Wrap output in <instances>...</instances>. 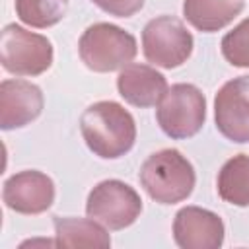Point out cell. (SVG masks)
<instances>
[{
    "instance_id": "obj_5",
    "label": "cell",
    "mask_w": 249,
    "mask_h": 249,
    "mask_svg": "<svg viewBox=\"0 0 249 249\" xmlns=\"http://www.w3.org/2000/svg\"><path fill=\"white\" fill-rule=\"evenodd\" d=\"M156 119L173 140L195 136L206 121L204 93L193 84H173L158 103Z\"/></svg>"
},
{
    "instance_id": "obj_1",
    "label": "cell",
    "mask_w": 249,
    "mask_h": 249,
    "mask_svg": "<svg viewBox=\"0 0 249 249\" xmlns=\"http://www.w3.org/2000/svg\"><path fill=\"white\" fill-rule=\"evenodd\" d=\"M80 132L95 156L117 160L134 146L136 123L121 103L97 101L82 113Z\"/></svg>"
},
{
    "instance_id": "obj_16",
    "label": "cell",
    "mask_w": 249,
    "mask_h": 249,
    "mask_svg": "<svg viewBox=\"0 0 249 249\" xmlns=\"http://www.w3.org/2000/svg\"><path fill=\"white\" fill-rule=\"evenodd\" d=\"M68 10V0H16L18 18L31 27L47 29L56 25Z\"/></svg>"
},
{
    "instance_id": "obj_11",
    "label": "cell",
    "mask_w": 249,
    "mask_h": 249,
    "mask_svg": "<svg viewBox=\"0 0 249 249\" xmlns=\"http://www.w3.org/2000/svg\"><path fill=\"white\" fill-rule=\"evenodd\" d=\"M45 99L39 86L27 80H4L0 84V128L14 130L35 121Z\"/></svg>"
},
{
    "instance_id": "obj_6",
    "label": "cell",
    "mask_w": 249,
    "mask_h": 249,
    "mask_svg": "<svg viewBox=\"0 0 249 249\" xmlns=\"http://www.w3.org/2000/svg\"><path fill=\"white\" fill-rule=\"evenodd\" d=\"M195 39L175 16L152 18L142 29V51L148 62L160 68H177L191 56Z\"/></svg>"
},
{
    "instance_id": "obj_14",
    "label": "cell",
    "mask_w": 249,
    "mask_h": 249,
    "mask_svg": "<svg viewBox=\"0 0 249 249\" xmlns=\"http://www.w3.org/2000/svg\"><path fill=\"white\" fill-rule=\"evenodd\" d=\"M54 245L58 247H109L111 237L93 218L54 216Z\"/></svg>"
},
{
    "instance_id": "obj_17",
    "label": "cell",
    "mask_w": 249,
    "mask_h": 249,
    "mask_svg": "<svg viewBox=\"0 0 249 249\" xmlns=\"http://www.w3.org/2000/svg\"><path fill=\"white\" fill-rule=\"evenodd\" d=\"M220 49L231 66L249 68V18H245L222 37Z\"/></svg>"
},
{
    "instance_id": "obj_10",
    "label": "cell",
    "mask_w": 249,
    "mask_h": 249,
    "mask_svg": "<svg viewBox=\"0 0 249 249\" xmlns=\"http://www.w3.org/2000/svg\"><path fill=\"white\" fill-rule=\"evenodd\" d=\"M222 218L200 206H185L175 214L173 239L181 249H218L224 243Z\"/></svg>"
},
{
    "instance_id": "obj_8",
    "label": "cell",
    "mask_w": 249,
    "mask_h": 249,
    "mask_svg": "<svg viewBox=\"0 0 249 249\" xmlns=\"http://www.w3.org/2000/svg\"><path fill=\"white\" fill-rule=\"evenodd\" d=\"M214 121L222 136L235 144L249 142V76L226 82L214 97Z\"/></svg>"
},
{
    "instance_id": "obj_18",
    "label": "cell",
    "mask_w": 249,
    "mask_h": 249,
    "mask_svg": "<svg viewBox=\"0 0 249 249\" xmlns=\"http://www.w3.org/2000/svg\"><path fill=\"white\" fill-rule=\"evenodd\" d=\"M99 10L115 18H130L142 10L144 0H91Z\"/></svg>"
},
{
    "instance_id": "obj_4",
    "label": "cell",
    "mask_w": 249,
    "mask_h": 249,
    "mask_svg": "<svg viewBox=\"0 0 249 249\" xmlns=\"http://www.w3.org/2000/svg\"><path fill=\"white\" fill-rule=\"evenodd\" d=\"M53 43L21 25L8 23L0 33V62L16 76H39L53 64Z\"/></svg>"
},
{
    "instance_id": "obj_2",
    "label": "cell",
    "mask_w": 249,
    "mask_h": 249,
    "mask_svg": "<svg viewBox=\"0 0 249 249\" xmlns=\"http://www.w3.org/2000/svg\"><path fill=\"white\" fill-rule=\"evenodd\" d=\"M138 179L148 196L160 204H175L189 198L196 183L193 163L175 148L148 156L138 171Z\"/></svg>"
},
{
    "instance_id": "obj_9",
    "label": "cell",
    "mask_w": 249,
    "mask_h": 249,
    "mask_svg": "<svg viewBox=\"0 0 249 249\" xmlns=\"http://www.w3.org/2000/svg\"><path fill=\"white\" fill-rule=\"evenodd\" d=\"M4 204L18 214H41L54 202L53 179L37 169L18 171L4 181Z\"/></svg>"
},
{
    "instance_id": "obj_3",
    "label": "cell",
    "mask_w": 249,
    "mask_h": 249,
    "mask_svg": "<svg viewBox=\"0 0 249 249\" xmlns=\"http://www.w3.org/2000/svg\"><path fill=\"white\" fill-rule=\"evenodd\" d=\"M78 53L89 70L103 74L130 64L138 53V47L132 33L119 25L99 21L82 33L78 41Z\"/></svg>"
},
{
    "instance_id": "obj_12",
    "label": "cell",
    "mask_w": 249,
    "mask_h": 249,
    "mask_svg": "<svg viewBox=\"0 0 249 249\" xmlns=\"http://www.w3.org/2000/svg\"><path fill=\"white\" fill-rule=\"evenodd\" d=\"M119 95L134 107H154L165 95L167 80L156 68L140 62L126 64L117 76Z\"/></svg>"
},
{
    "instance_id": "obj_7",
    "label": "cell",
    "mask_w": 249,
    "mask_h": 249,
    "mask_svg": "<svg viewBox=\"0 0 249 249\" xmlns=\"http://www.w3.org/2000/svg\"><path fill=\"white\" fill-rule=\"evenodd\" d=\"M142 212L140 195L119 179L97 183L86 200V214L109 230H124L132 226Z\"/></svg>"
},
{
    "instance_id": "obj_13",
    "label": "cell",
    "mask_w": 249,
    "mask_h": 249,
    "mask_svg": "<svg viewBox=\"0 0 249 249\" xmlns=\"http://www.w3.org/2000/svg\"><path fill=\"white\" fill-rule=\"evenodd\" d=\"M243 6V0H183V16L195 29L212 33L231 23Z\"/></svg>"
},
{
    "instance_id": "obj_15",
    "label": "cell",
    "mask_w": 249,
    "mask_h": 249,
    "mask_svg": "<svg viewBox=\"0 0 249 249\" xmlns=\"http://www.w3.org/2000/svg\"><path fill=\"white\" fill-rule=\"evenodd\" d=\"M218 195L233 206H249V156L237 154L230 158L216 179Z\"/></svg>"
}]
</instances>
